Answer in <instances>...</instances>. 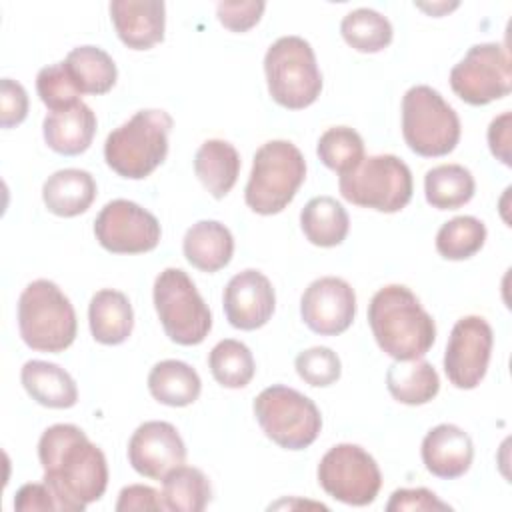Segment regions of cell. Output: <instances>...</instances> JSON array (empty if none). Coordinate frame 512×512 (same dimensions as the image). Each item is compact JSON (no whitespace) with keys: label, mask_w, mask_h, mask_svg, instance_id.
Segmentation results:
<instances>
[{"label":"cell","mask_w":512,"mask_h":512,"mask_svg":"<svg viewBox=\"0 0 512 512\" xmlns=\"http://www.w3.org/2000/svg\"><path fill=\"white\" fill-rule=\"evenodd\" d=\"M14 508L20 512L30 510H60L58 500L46 482L42 484H24L14 498Z\"/></svg>","instance_id":"b9f144b4"},{"label":"cell","mask_w":512,"mask_h":512,"mask_svg":"<svg viewBox=\"0 0 512 512\" xmlns=\"http://www.w3.org/2000/svg\"><path fill=\"white\" fill-rule=\"evenodd\" d=\"M338 188L342 198L354 206L392 214L410 202L414 182L404 160L394 154H376L342 174Z\"/></svg>","instance_id":"ba28073f"},{"label":"cell","mask_w":512,"mask_h":512,"mask_svg":"<svg viewBox=\"0 0 512 512\" xmlns=\"http://www.w3.org/2000/svg\"><path fill=\"white\" fill-rule=\"evenodd\" d=\"M300 314L312 332L338 336L350 328L356 316V294L352 286L338 276L318 278L304 290Z\"/></svg>","instance_id":"9a60e30c"},{"label":"cell","mask_w":512,"mask_h":512,"mask_svg":"<svg viewBox=\"0 0 512 512\" xmlns=\"http://www.w3.org/2000/svg\"><path fill=\"white\" fill-rule=\"evenodd\" d=\"M64 66L80 94H106L118 78L112 56L100 46H76L68 52Z\"/></svg>","instance_id":"f1b7e54d"},{"label":"cell","mask_w":512,"mask_h":512,"mask_svg":"<svg viewBox=\"0 0 512 512\" xmlns=\"http://www.w3.org/2000/svg\"><path fill=\"white\" fill-rule=\"evenodd\" d=\"M208 366L218 384L224 388H244L256 372L250 348L234 338L220 340L208 356Z\"/></svg>","instance_id":"d6a6232c"},{"label":"cell","mask_w":512,"mask_h":512,"mask_svg":"<svg viewBox=\"0 0 512 512\" xmlns=\"http://www.w3.org/2000/svg\"><path fill=\"white\" fill-rule=\"evenodd\" d=\"M304 178L302 152L288 140H270L254 154L244 200L256 214H278L294 200Z\"/></svg>","instance_id":"5b68a950"},{"label":"cell","mask_w":512,"mask_h":512,"mask_svg":"<svg viewBox=\"0 0 512 512\" xmlns=\"http://www.w3.org/2000/svg\"><path fill=\"white\" fill-rule=\"evenodd\" d=\"M486 242V226L474 216H456L436 234V250L446 260H466Z\"/></svg>","instance_id":"836d02e7"},{"label":"cell","mask_w":512,"mask_h":512,"mask_svg":"<svg viewBox=\"0 0 512 512\" xmlns=\"http://www.w3.org/2000/svg\"><path fill=\"white\" fill-rule=\"evenodd\" d=\"M450 86L458 98L472 106H486L512 90V64L508 52L496 42L474 44L450 70Z\"/></svg>","instance_id":"7c38bea8"},{"label":"cell","mask_w":512,"mask_h":512,"mask_svg":"<svg viewBox=\"0 0 512 512\" xmlns=\"http://www.w3.org/2000/svg\"><path fill=\"white\" fill-rule=\"evenodd\" d=\"M474 190L476 182L472 172L460 164H440L424 176L426 202L438 210H456L468 204Z\"/></svg>","instance_id":"f546056e"},{"label":"cell","mask_w":512,"mask_h":512,"mask_svg":"<svg viewBox=\"0 0 512 512\" xmlns=\"http://www.w3.org/2000/svg\"><path fill=\"white\" fill-rule=\"evenodd\" d=\"M148 390L160 404L182 408L198 400L202 382L198 372L182 360H162L148 374Z\"/></svg>","instance_id":"484cf974"},{"label":"cell","mask_w":512,"mask_h":512,"mask_svg":"<svg viewBox=\"0 0 512 512\" xmlns=\"http://www.w3.org/2000/svg\"><path fill=\"white\" fill-rule=\"evenodd\" d=\"M94 234L98 244L112 254H142L158 246L162 230L152 212L118 198L98 212Z\"/></svg>","instance_id":"4fadbf2b"},{"label":"cell","mask_w":512,"mask_h":512,"mask_svg":"<svg viewBox=\"0 0 512 512\" xmlns=\"http://www.w3.org/2000/svg\"><path fill=\"white\" fill-rule=\"evenodd\" d=\"M254 416L262 432L280 448L304 450L322 430L318 406L302 392L274 384L254 400Z\"/></svg>","instance_id":"9c48e42d"},{"label":"cell","mask_w":512,"mask_h":512,"mask_svg":"<svg viewBox=\"0 0 512 512\" xmlns=\"http://www.w3.org/2000/svg\"><path fill=\"white\" fill-rule=\"evenodd\" d=\"M388 512L402 510H450L446 502H442L434 492L426 488H398L392 492L388 504Z\"/></svg>","instance_id":"ab89813d"},{"label":"cell","mask_w":512,"mask_h":512,"mask_svg":"<svg viewBox=\"0 0 512 512\" xmlns=\"http://www.w3.org/2000/svg\"><path fill=\"white\" fill-rule=\"evenodd\" d=\"M316 152L326 168L342 176L364 160V140L350 126H334L320 136Z\"/></svg>","instance_id":"e575fe53"},{"label":"cell","mask_w":512,"mask_h":512,"mask_svg":"<svg viewBox=\"0 0 512 512\" xmlns=\"http://www.w3.org/2000/svg\"><path fill=\"white\" fill-rule=\"evenodd\" d=\"M90 332L96 342L116 346L128 340L134 326V312L128 296L120 290H98L88 306Z\"/></svg>","instance_id":"603a6c76"},{"label":"cell","mask_w":512,"mask_h":512,"mask_svg":"<svg viewBox=\"0 0 512 512\" xmlns=\"http://www.w3.org/2000/svg\"><path fill=\"white\" fill-rule=\"evenodd\" d=\"M36 90L44 106L50 108V112L64 110L82 102L80 90L72 82L64 62L44 66L36 76Z\"/></svg>","instance_id":"d590c367"},{"label":"cell","mask_w":512,"mask_h":512,"mask_svg":"<svg viewBox=\"0 0 512 512\" xmlns=\"http://www.w3.org/2000/svg\"><path fill=\"white\" fill-rule=\"evenodd\" d=\"M118 512H132V510H164L162 496L144 484H130L120 490L118 502H116Z\"/></svg>","instance_id":"60d3db41"},{"label":"cell","mask_w":512,"mask_h":512,"mask_svg":"<svg viewBox=\"0 0 512 512\" xmlns=\"http://www.w3.org/2000/svg\"><path fill=\"white\" fill-rule=\"evenodd\" d=\"M266 4L248 0V2H218L216 14L224 28L232 32H246L258 24Z\"/></svg>","instance_id":"74e56055"},{"label":"cell","mask_w":512,"mask_h":512,"mask_svg":"<svg viewBox=\"0 0 512 512\" xmlns=\"http://www.w3.org/2000/svg\"><path fill=\"white\" fill-rule=\"evenodd\" d=\"M494 334L482 316H464L452 330L444 352V372L460 390L476 388L486 376Z\"/></svg>","instance_id":"5bb4252c"},{"label":"cell","mask_w":512,"mask_h":512,"mask_svg":"<svg viewBox=\"0 0 512 512\" xmlns=\"http://www.w3.org/2000/svg\"><path fill=\"white\" fill-rule=\"evenodd\" d=\"M402 136L418 156H446L460 140V120L438 90L418 84L402 98Z\"/></svg>","instance_id":"52a82bcc"},{"label":"cell","mask_w":512,"mask_h":512,"mask_svg":"<svg viewBox=\"0 0 512 512\" xmlns=\"http://www.w3.org/2000/svg\"><path fill=\"white\" fill-rule=\"evenodd\" d=\"M160 496L170 512H202L212 498V488L202 470L182 464L162 478Z\"/></svg>","instance_id":"4dcf8cb0"},{"label":"cell","mask_w":512,"mask_h":512,"mask_svg":"<svg viewBox=\"0 0 512 512\" xmlns=\"http://www.w3.org/2000/svg\"><path fill=\"white\" fill-rule=\"evenodd\" d=\"M264 72L268 92L276 104L302 110L322 92V74L312 46L300 36H282L266 50Z\"/></svg>","instance_id":"8992f818"},{"label":"cell","mask_w":512,"mask_h":512,"mask_svg":"<svg viewBox=\"0 0 512 512\" xmlns=\"http://www.w3.org/2000/svg\"><path fill=\"white\" fill-rule=\"evenodd\" d=\"M28 114V94L24 86L12 78H2L0 82V124L2 128H12L24 122Z\"/></svg>","instance_id":"f35d334b"},{"label":"cell","mask_w":512,"mask_h":512,"mask_svg":"<svg viewBox=\"0 0 512 512\" xmlns=\"http://www.w3.org/2000/svg\"><path fill=\"white\" fill-rule=\"evenodd\" d=\"M194 172L202 186L214 196L224 198L236 184L240 174L238 150L220 138L202 142L194 156Z\"/></svg>","instance_id":"d4e9b609"},{"label":"cell","mask_w":512,"mask_h":512,"mask_svg":"<svg viewBox=\"0 0 512 512\" xmlns=\"http://www.w3.org/2000/svg\"><path fill=\"white\" fill-rule=\"evenodd\" d=\"M386 388L394 400L408 406H420L436 398L440 378L436 368L422 358L396 360L386 370Z\"/></svg>","instance_id":"4316f807"},{"label":"cell","mask_w":512,"mask_h":512,"mask_svg":"<svg viewBox=\"0 0 512 512\" xmlns=\"http://www.w3.org/2000/svg\"><path fill=\"white\" fill-rule=\"evenodd\" d=\"M182 250L194 268L218 272L232 260L234 238L218 220H200L186 230Z\"/></svg>","instance_id":"44dd1931"},{"label":"cell","mask_w":512,"mask_h":512,"mask_svg":"<svg viewBox=\"0 0 512 512\" xmlns=\"http://www.w3.org/2000/svg\"><path fill=\"white\" fill-rule=\"evenodd\" d=\"M20 380L28 396L46 408H72L78 402L74 378L54 362L28 360Z\"/></svg>","instance_id":"cb8c5ba5"},{"label":"cell","mask_w":512,"mask_h":512,"mask_svg":"<svg viewBox=\"0 0 512 512\" xmlns=\"http://www.w3.org/2000/svg\"><path fill=\"white\" fill-rule=\"evenodd\" d=\"M298 376L310 386H330L342 374L338 354L326 346H312L302 350L294 360Z\"/></svg>","instance_id":"8d00e7d4"},{"label":"cell","mask_w":512,"mask_h":512,"mask_svg":"<svg viewBox=\"0 0 512 512\" xmlns=\"http://www.w3.org/2000/svg\"><path fill=\"white\" fill-rule=\"evenodd\" d=\"M110 16L118 38L132 50H148L164 40L166 4L162 0H114Z\"/></svg>","instance_id":"ac0fdd59"},{"label":"cell","mask_w":512,"mask_h":512,"mask_svg":"<svg viewBox=\"0 0 512 512\" xmlns=\"http://www.w3.org/2000/svg\"><path fill=\"white\" fill-rule=\"evenodd\" d=\"M318 482L338 502L366 506L376 500L382 474L376 460L362 446L336 444L318 464Z\"/></svg>","instance_id":"8fae6325"},{"label":"cell","mask_w":512,"mask_h":512,"mask_svg":"<svg viewBox=\"0 0 512 512\" xmlns=\"http://www.w3.org/2000/svg\"><path fill=\"white\" fill-rule=\"evenodd\" d=\"M272 282L254 268L234 274L224 288V314L238 330L262 328L274 314Z\"/></svg>","instance_id":"e0dca14e"},{"label":"cell","mask_w":512,"mask_h":512,"mask_svg":"<svg viewBox=\"0 0 512 512\" xmlns=\"http://www.w3.org/2000/svg\"><path fill=\"white\" fill-rule=\"evenodd\" d=\"M48 148L62 156H78L86 152L96 134V114L84 102L70 108L50 112L42 122Z\"/></svg>","instance_id":"ffe728a7"},{"label":"cell","mask_w":512,"mask_h":512,"mask_svg":"<svg viewBox=\"0 0 512 512\" xmlns=\"http://www.w3.org/2000/svg\"><path fill=\"white\" fill-rule=\"evenodd\" d=\"M340 34L348 46L364 54H376L392 42V24L372 8H356L340 22Z\"/></svg>","instance_id":"1f68e13d"},{"label":"cell","mask_w":512,"mask_h":512,"mask_svg":"<svg viewBox=\"0 0 512 512\" xmlns=\"http://www.w3.org/2000/svg\"><path fill=\"white\" fill-rule=\"evenodd\" d=\"M300 226L306 240L320 248H332L344 242L350 218L346 208L332 196H316L300 212Z\"/></svg>","instance_id":"83f0119b"},{"label":"cell","mask_w":512,"mask_h":512,"mask_svg":"<svg viewBox=\"0 0 512 512\" xmlns=\"http://www.w3.org/2000/svg\"><path fill=\"white\" fill-rule=\"evenodd\" d=\"M18 330L28 348L52 354L62 352L76 338L74 306L54 282L34 280L18 298Z\"/></svg>","instance_id":"277c9868"},{"label":"cell","mask_w":512,"mask_h":512,"mask_svg":"<svg viewBox=\"0 0 512 512\" xmlns=\"http://www.w3.org/2000/svg\"><path fill=\"white\" fill-rule=\"evenodd\" d=\"M472 458V438L456 424H438L422 440V462L438 478L452 480L466 474Z\"/></svg>","instance_id":"d6986e66"},{"label":"cell","mask_w":512,"mask_h":512,"mask_svg":"<svg viewBox=\"0 0 512 512\" xmlns=\"http://www.w3.org/2000/svg\"><path fill=\"white\" fill-rule=\"evenodd\" d=\"M368 324L382 352L394 360L422 358L436 340L432 316L402 284H388L372 296Z\"/></svg>","instance_id":"7a4b0ae2"},{"label":"cell","mask_w":512,"mask_h":512,"mask_svg":"<svg viewBox=\"0 0 512 512\" xmlns=\"http://www.w3.org/2000/svg\"><path fill=\"white\" fill-rule=\"evenodd\" d=\"M510 118V112H504L488 126L490 152L506 166H510Z\"/></svg>","instance_id":"7bdbcfd3"},{"label":"cell","mask_w":512,"mask_h":512,"mask_svg":"<svg viewBox=\"0 0 512 512\" xmlns=\"http://www.w3.org/2000/svg\"><path fill=\"white\" fill-rule=\"evenodd\" d=\"M38 458L60 510L82 512L106 492V456L74 424L46 428L38 442Z\"/></svg>","instance_id":"6da1fadb"},{"label":"cell","mask_w":512,"mask_h":512,"mask_svg":"<svg viewBox=\"0 0 512 512\" xmlns=\"http://www.w3.org/2000/svg\"><path fill=\"white\" fill-rule=\"evenodd\" d=\"M96 198V182L90 172L80 168H64L48 176L42 186V200L48 212L72 218L86 212Z\"/></svg>","instance_id":"7402d4cb"},{"label":"cell","mask_w":512,"mask_h":512,"mask_svg":"<svg viewBox=\"0 0 512 512\" xmlns=\"http://www.w3.org/2000/svg\"><path fill=\"white\" fill-rule=\"evenodd\" d=\"M172 116L166 110H138L104 142L106 164L122 178L142 180L150 176L168 154Z\"/></svg>","instance_id":"3957f363"},{"label":"cell","mask_w":512,"mask_h":512,"mask_svg":"<svg viewBox=\"0 0 512 512\" xmlns=\"http://www.w3.org/2000/svg\"><path fill=\"white\" fill-rule=\"evenodd\" d=\"M154 308L166 336L180 346L200 344L212 328V314L204 298L180 268H166L156 276Z\"/></svg>","instance_id":"30bf717a"},{"label":"cell","mask_w":512,"mask_h":512,"mask_svg":"<svg viewBox=\"0 0 512 512\" xmlns=\"http://www.w3.org/2000/svg\"><path fill=\"white\" fill-rule=\"evenodd\" d=\"M184 460L186 446L170 422H144L130 436L128 462L140 476L162 480L170 470L182 466Z\"/></svg>","instance_id":"2e32d148"}]
</instances>
